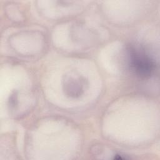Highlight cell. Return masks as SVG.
Instances as JSON below:
<instances>
[{"mask_svg":"<svg viewBox=\"0 0 160 160\" xmlns=\"http://www.w3.org/2000/svg\"><path fill=\"white\" fill-rule=\"evenodd\" d=\"M129 62L132 70L141 78L150 76L154 69L152 60L142 51L132 48L129 49Z\"/></svg>","mask_w":160,"mask_h":160,"instance_id":"1","label":"cell"}]
</instances>
